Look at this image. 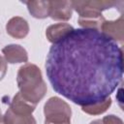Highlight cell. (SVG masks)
Here are the masks:
<instances>
[{"instance_id": "1", "label": "cell", "mask_w": 124, "mask_h": 124, "mask_svg": "<svg viewBox=\"0 0 124 124\" xmlns=\"http://www.w3.org/2000/svg\"><path fill=\"white\" fill-rule=\"evenodd\" d=\"M123 69L121 46L93 29H74L52 44L46 60L53 90L81 107L108 98L122 82Z\"/></svg>"}, {"instance_id": "2", "label": "cell", "mask_w": 124, "mask_h": 124, "mask_svg": "<svg viewBox=\"0 0 124 124\" xmlns=\"http://www.w3.org/2000/svg\"><path fill=\"white\" fill-rule=\"evenodd\" d=\"M16 82L21 96L36 106L47 90L40 68L32 63H25L18 69Z\"/></svg>"}, {"instance_id": "3", "label": "cell", "mask_w": 124, "mask_h": 124, "mask_svg": "<svg viewBox=\"0 0 124 124\" xmlns=\"http://www.w3.org/2000/svg\"><path fill=\"white\" fill-rule=\"evenodd\" d=\"M45 124H71L72 109L59 97H50L44 106Z\"/></svg>"}, {"instance_id": "4", "label": "cell", "mask_w": 124, "mask_h": 124, "mask_svg": "<svg viewBox=\"0 0 124 124\" xmlns=\"http://www.w3.org/2000/svg\"><path fill=\"white\" fill-rule=\"evenodd\" d=\"M73 10H75L79 17L83 16H100L102 12L113 7L123 6V1L113 0H83L72 1Z\"/></svg>"}, {"instance_id": "5", "label": "cell", "mask_w": 124, "mask_h": 124, "mask_svg": "<svg viewBox=\"0 0 124 124\" xmlns=\"http://www.w3.org/2000/svg\"><path fill=\"white\" fill-rule=\"evenodd\" d=\"M100 32L110 38L117 44H122L124 39V18L121 16L115 20H105L100 28Z\"/></svg>"}, {"instance_id": "6", "label": "cell", "mask_w": 124, "mask_h": 124, "mask_svg": "<svg viewBox=\"0 0 124 124\" xmlns=\"http://www.w3.org/2000/svg\"><path fill=\"white\" fill-rule=\"evenodd\" d=\"M49 3V15L53 20L67 21L72 17L73 6L72 1L67 0H53Z\"/></svg>"}, {"instance_id": "7", "label": "cell", "mask_w": 124, "mask_h": 124, "mask_svg": "<svg viewBox=\"0 0 124 124\" xmlns=\"http://www.w3.org/2000/svg\"><path fill=\"white\" fill-rule=\"evenodd\" d=\"M8 35L15 39H23L29 33V24L26 19L21 16H14L10 18L6 24Z\"/></svg>"}, {"instance_id": "8", "label": "cell", "mask_w": 124, "mask_h": 124, "mask_svg": "<svg viewBox=\"0 0 124 124\" xmlns=\"http://www.w3.org/2000/svg\"><path fill=\"white\" fill-rule=\"evenodd\" d=\"M4 59L7 63H26L28 61V53L26 49L20 45L11 44L2 48Z\"/></svg>"}, {"instance_id": "9", "label": "cell", "mask_w": 124, "mask_h": 124, "mask_svg": "<svg viewBox=\"0 0 124 124\" xmlns=\"http://www.w3.org/2000/svg\"><path fill=\"white\" fill-rule=\"evenodd\" d=\"M74 30V27L68 23H55L49 25L46 30V36L48 42L55 44L62 39H64L67 35H69Z\"/></svg>"}, {"instance_id": "10", "label": "cell", "mask_w": 124, "mask_h": 124, "mask_svg": "<svg viewBox=\"0 0 124 124\" xmlns=\"http://www.w3.org/2000/svg\"><path fill=\"white\" fill-rule=\"evenodd\" d=\"M23 3L26 4L28 12L35 18H39V19L46 18L49 15L48 1L32 0V1H24Z\"/></svg>"}, {"instance_id": "11", "label": "cell", "mask_w": 124, "mask_h": 124, "mask_svg": "<svg viewBox=\"0 0 124 124\" xmlns=\"http://www.w3.org/2000/svg\"><path fill=\"white\" fill-rule=\"evenodd\" d=\"M36 107H37L36 105H34V104L28 102L27 100H25L21 96V94L19 92H17L14 96V98H13L11 104H10L9 108L11 110H13L14 112H16V113L32 114V112L35 110Z\"/></svg>"}, {"instance_id": "12", "label": "cell", "mask_w": 124, "mask_h": 124, "mask_svg": "<svg viewBox=\"0 0 124 124\" xmlns=\"http://www.w3.org/2000/svg\"><path fill=\"white\" fill-rule=\"evenodd\" d=\"M5 124H37L36 119L32 114L16 113L8 108L3 115Z\"/></svg>"}, {"instance_id": "13", "label": "cell", "mask_w": 124, "mask_h": 124, "mask_svg": "<svg viewBox=\"0 0 124 124\" xmlns=\"http://www.w3.org/2000/svg\"><path fill=\"white\" fill-rule=\"evenodd\" d=\"M111 98L108 97L101 102L92 104V105H87V106H82L81 110L87 114L90 115H99L104 113L108 109V108L111 106Z\"/></svg>"}, {"instance_id": "14", "label": "cell", "mask_w": 124, "mask_h": 124, "mask_svg": "<svg viewBox=\"0 0 124 124\" xmlns=\"http://www.w3.org/2000/svg\"><path fill=\"white\" fill-rule=\"evenodd\" d=\"M103 124H123V121L120 117L113 115V114H108L105 116L102 119Z\"/></svg>"}, {"instance_id": "15", "label": "cell", "mask_w": 124, "mask_h": 124, "mask_svg": "<svg viewBox=\"0 0 124 124\" xmlns=\"http://www.w3.org/2000/svg\"><path fill=\"white\" fill-rule=\"evenodd\" d=\"M6 73H7V62L0 55V80L5 77Z\"/></svg>"}, {"instance_id": "16", "label": "cell", "mask_w": 124, "mask_h": 124, "mask_svg": "<svg viewBox=\"0 0 124 124\" xmlns=\"http://www.w3.org/2000/svg\"><path fill=\"white\" fill-rule=\"evenodd\" d=\"M89 124H103V122H102V120H101V119H96V120L91 121Z\"/></svg>"}, {"instance_id": "17", "label": "cell", "mask_w": 124, "mask_h": 124, "mask_svg": "<svg viewBox=\"0 0 124 124\" xmlns=\"http://www.w3.org/2000/svg\"><path fill=\"white\" fill-rule=\"evenodd\" d=\"M0 124H5L4 120H3V116H0Z\"/></svg>"}, {"instance_id": "18", "label": "cell", "mask_w": 124, "mask_h": 124, "mask_svg": "<svg viewBox=\"0 0 124 124\" xmlns=\"http://www.w3.org/2000/svg\"><path fill=\"white\" fill-rule=\"evenodd\" d=\"M0 116H2V113H1V108H0Z\"/></svg>"}]
</instances>
